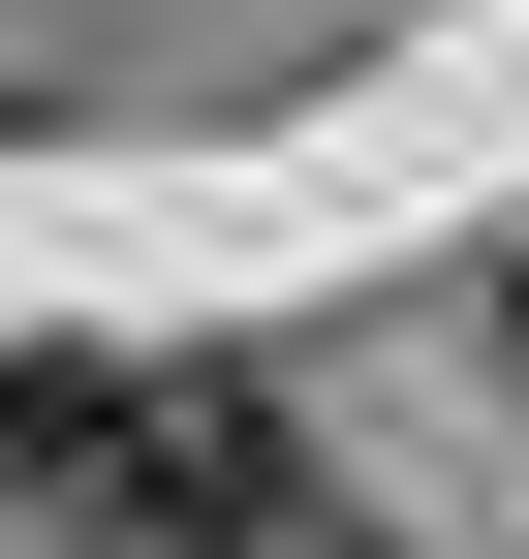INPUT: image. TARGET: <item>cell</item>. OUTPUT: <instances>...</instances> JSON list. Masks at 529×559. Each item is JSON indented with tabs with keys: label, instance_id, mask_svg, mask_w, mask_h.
Returning a JSON list of instances; mask_svg holds the SVG:
<instances>
[{
	"label": "cell",
	"instance_id": "obj_2",
	"mask_svg": "<svg viewBox=\"0 0 529 559\" xmlns=\"http://www.w3.org/2000/svg\"><path fill=\"white\" fill-rule=\"evenodd\" d=\"M498 373H529V280H498Z\"/></svg>",
	"mask_w": 529,
	"mask_h": 559
},
{
	"label": "cell",
	"instance_id": "obj_3",
	"mask_svg": "<svg viewBox=\"0 0 529 559\" xmlns=\"http://www.w3.org/2000/svg\"><path fill=\"white\" fill-rule=\"evenodd\" d=\"M311 559H343V528H311Z\"/></svg>",
	"mask_w": 529,
	"mask_h": 559
},
{
	"label": "cell",
	"instance_id": "obj_1",
	"mask_svg": "<svg viewBox=\"0 0 529 559\" xmlns=\"http://www.w3.org/2000/svg\"><path fill=\"white\" fill-rule=\"evenodd\" d=\"M0 466L94 559H311V404L187 342H0Z\"/></svg>",
	"mask_w": 529,
	"mask_h": 559
}]
</instances>
